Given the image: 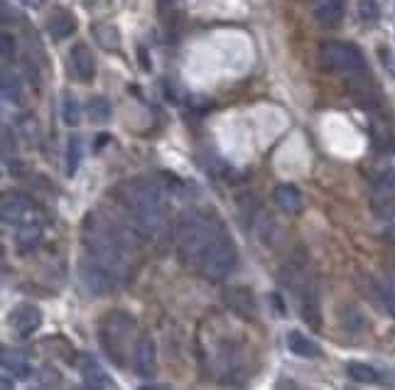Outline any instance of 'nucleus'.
<instances>
[{"mask_svg": "<svg viewBox=\"0 0 395 390\" xmlns=\"http://www.w3.org/2000/svg\"><path fill=\"white\" fill-rule=\"evenodd\" d=\"M81 160H84V142H81V138L74 135L66 142V172L74 174L79 169Z\"/></svg>", "mask_w": 395, "mask_h": 390, "instance_id": "5701e85b", "label": "nucleus"}, {"mask_svg": "<svg viewBox=\"0 0 395 390\" xmlns=\"http://www.w3.org/2000/svg\"><path fill=\"white\" fill-rule=\"evenodd\" d=\"M273 202L280 212L285 214H300L305 202H302V194L295 184H280V187L273 189Z\"/></svg>", "mask_w": 395, "mask_h": 390, "instance_id": "ddd939ff", "label": "nucleus"}, {"mask_svg": "<svg viewBox=\"0 0 395 390\" xmlns=\"http://www.w3.org/2000/svg\"><path fill=\"white\" fill-rule=\"evenodd\" d=\"M81 282H84V287L91 295H106V292L113 290V285H116L118 280L106 265H101L99 260L86 255V258L81 260Z\"/></svg>", "mask_w": 395, "mask_h": 390, "instance_id": "423d86ee", "label": "nucleus"}, {"mask_svg": "<svg viewBox=\"0 0 395 390\" xmlns=\"http://www.w3.org/2000/svg\"><path fill=\"white\" fill-rule=\"evenodd\" d=\"M84 3H94V0H84Z\"/></svg>", "mask_w": 395, "mask_h": 390, "instance_id": "2f4dec72", "label": "nucleus"}, {"mask_svg": "<svg viewBox=\"0 0 395 390\" xmlns=\"http://www.w3.org/2000/svg\"><path fill=\"white\" fill-rule=\"evenodd\" d=\"M109 140H111L109 135H99V138H96V142H99V145H96V150H101V145H106Z\"/></svg>", "mask_w": 395, "mask_h": 390, "instance_id": "7c9ffc66", "label": "nucleus"}, {"mask_svg": "<svg viewBox=\"0 0 395 390\" xmlns=\"http://www.w3.org/2000/svg\"><path fill=\"white\" fill-rule=\"evenodd\" d=\"M126 209L133 219V226L142 236H152L162 224V197L155 184L150 182H133L123 194Z\"/></svg>", "mask_w": 395, "mask_h": 390, "instance_id": "f257e3e1", "label": "nucleus"}, {"mask_svg": "<svg viewBox=\"0 0 395 390\" xmlns=\"http://www.w3.org/2000/svg\"><path fill=\"white\" fill-rule=\"evenodd\" d=\"M61 121L64 126H79L81 121V106L79 101L74 99V94H64L61 96Z\"/></svg>", "mask_w": 395, "mask_h": 390, "instance_id": "aec40b11", "label": "nucleus"}, {"mask_svg": "<svg viewBox=\"0 0 395 390\" xmlns=\"http://www.w3.org/2000/svg\"><path fill=\"white\" fill-rule=\"evenodd\" d=\"M315 18L324 28H334L344 18V0H315Z\"/></svg>", "mask_w": 395, "mask_h": 390, "instance_id": "2eb2a0df", "label": "nucleus"}, {"mask_svg": "<svg viewBox=\"0 0 395 390\" xmlns=\"http://www.w3.org/2000/svg\"><path fill=\"white\" fill-rule=\"evenodd\" d=\"M376 189H378L381 194L395 192V169H388V172H383L381 177L376 179Z\"/></svg>", "mask_w": 395, "mask_h": 390, "instance_id": "a878e982", "label": "nucleus"}, {"mask_svg": "<svg viewBox=\"0 0 395 390\" xmlns=\"http://www.w3.org/2000/svg\"><path fill=\"white\" fill-rule=\"evenodd\" d=\"M69 64L81 81H91L96 76V59L86 44H74L69 52Z\"/></svg>", "mask_w": 395, "mask_h": 390, "instance_id": "9b49d317", "label": "nucleus"}, {"mask_svg": "<svg viewBox=\"0 0 395 390\" xmlns=\"http://www.w3.org/2000/svg\"><path fill=\"white\" fill-rule=\"evenodd\" d=\"M0 52H3V59H10L15 54V42L8 32H3V37H0Z\"/></svg>", "mask_w": 395, "mask_h": 390, "instance_id": "bb28decb", "label": "nucleus"}, {"mask_svg": "<svg viewBox=\"0 0 395 390\" xmlns=\"http://www.w3.org/2000/svg\"><path fill=\"white\" fill-rule=\"evenodd\" d=\"M10 327L15 329V334L20 336H30L42 327V312L40 307L30 305V302H23L18 305L13 312H10Z\"/></svg>", "mask_w": 395, "mask_h": 390, "instance_id": "1a4fd4ad", "label": "nucleus"}, {"mask_svg": "<svg viewBox=\"0 0 395 390\" xmlns=\"http://www.w3.org/2000/svg\"><path fill=\"white\" fill-rule=\"evenodd\" d=\"M42 383H47V386H56V371H54V368H44V371H42Z\"/></svg>", "mask_w": 395, "mask_h": 390, "instance_id": "c85d7f7f", "label": "nucleus"}, {"mask_svg": "<svg viewBox=\"0 0 395 390\" xmlns=\"http://www.w3.org/2000/svg\"><path fill=\"white\" fill-rule=\"evenodd\" d=\"M94 37L96 42L101 44V47L106 49H116L118 42H121V37H118V30L113 28V25H94Z\"/></svg>", "mask_w": 395, "mask_h": 390, "instance_id": "b1692460", "label": "nucleus"}, {"mask_svg": "<svg viewBox=\"0 0 395 390\" xmlns=\"http://www.w3.org/2000/svg\"><path fill=\"white\" fill-rule=\"evenodd\" d=\"M226 305L238 317H243V319H253L255 317V300L248 287H231L226 292Z\"/></svg>", "mask_w": 395, "mask_h": 390, "instance_id": "f8f14e48", "label": "nucleus"}, {"mask_svg": "<svg viewBox=\"0 0 395 390\" xmlns=\"http://www.w3.org/2000/svg\"><path fill=\"white\" fill-rule=\"evenodd\" d=\"M356 13L363 23H378L381 5H378V0H356Z\"/></svg>", "mask_w": 395, "mask_h": 390, "instance_id": "393cba45", "label": "nucleus"}, {"mask_svg": "<svg viewBox=\"0 0 395 390\" xmlns=\"http://www.w3.org/2000/svg\"><path fill=\"white\" fill-rule=\"evenodd\" d=\"M221 236V228L217 224L207 221L204 217H189L179 224L177 231V248L179 258L189 265H197L204 260V255L209 253V248L214 245V240Z\"/></svg>", "mask_w": 395, "mask_h": 390, "instance_id": "f03ea898", "label": "nucleus"}, {"mask_svg": "<svg viewBox=\"0 0 395 390\" xmlns=\"http://www.w3.org/2000/svg\"><path fill=\"white\" fill-rule=\"evenodd\" d=\"M86 116L91 118V123H109L113 116L109 99H104V96H94V99L89 101V106H86Z\"/></svg>", "mask_w": 395, "mask_h": 390, "instance_id": "6ab92c4d", "label": "nucleus"}, {"mask_svg": "<svg viewBox=\"0 0 395 390\" xmlns=\"http://www.w3.org/2000/svg\"><path fill=\"white\" fill-rule=\"evenodd\" d=\"M47 30H49V35H52L56 42H61V39L71 37V35L76 32V20H74V15H71V13H64V10H59V13H54L52 18H49Z\"/></svg>", "mask_w": 395, "mask_h": 390, "instance_id": "dca6fc26", "label": "nucleus"}, {"mask_svg": "<svg viewBox=\"0 0 395 390\" xmlns=\"http://www.w3.org/2000/svg\"><path fill=\"white\" fill-rule=\"evenodd\" d=\"M20 3L28 5V8H35V10H37L40 5H42V0H20Z\"/></svg>", "mask_w": 395, "mask_h": 390, "instance_id": "c756f323", "label": "nucleus"}, {"mask_svg": "<svg viewBox=\"0 0 395 390\" xmlns=\"http://www.w3.org/2000/svg\"><path fill=\"white\" fill-rule=\"evenodd\" d=\"M373 217L381 219V221L395 219V192H386L381 197H376V202H373Z\"/></svg>", "mask_w": 395, "mask_h": 390, "instance_id": "4be33fe9", "label": "nucleus"}, {"mask_svg": "<svg viewBox=\"0 0 395 390\" xmlns=\"http://www.w3.org/2000/svg\"><path fill=\"white\" fill-rule=\"evenodd\" d=\"M32 217V202H30L28 194L23 192H5L0 197V219L5 224H25Z\"/></svg>", "mask_w": 395, "mask_h": 390, "instance_id": "6e6552de", "label": "nucleus"}, {"mask_svg": "<svg viewBox=\"0 0 395 390\" xmlns=\"http://www.w3.org/2000/svg\"><path fill=\"white\" fill-rule=\"evenodd\" d=\"M40 238H42V228H40L37 224H30V221H25L23 228H20L18 236H15L20 250H32L35 245L40 243Z\"/></svg>", "mask_w": 395, "mask_h": 390, "instance_id": "a211bd4d", "label": "nucleus"}, {"mask_svg": "<svg viewBox=\"0 0 395 390\" xmlns=\"http://www.w3.org/2000/svg\"><path fill=\"white\" fill-rule=\"evenodd\" d=\"M0 361H3V373H8V376L13 378H28L30 376V363L28 358L23 356V351H18V348H5L0 351Z\"/></svg>", "mask_w": 395, "mask_h": 390, "instance_id": "4468645a", "label": "nucleus"}, {"mask_svg": "<svg viewBox=\"0 0 395 390\" xmlns=\"http://www.w3.org/2000/svg\"><path fill=\"white\" fill-rule=\"evenodd\" d=\"M287 346H290V351L300 358H320L322 356L320 343H317L315 339L300 334V331H292L290 339H287Z\"/></svg>", "mask_w": 395, "mask_h": 390, "instance_id": "f3484780", "label": "nucleus"}, {"mask_svg": "<svg viewBox=\"0 0 395 390\" xmlns=\"http://www.w3.org/2000/svg\"><path fill=\"white\" fill-rule=\"evenodd\" d=\"M79 371H81V378H84V386L86 388H94V390L113 388L111 376L104 371V366H101V363L96 361L94 356H81Z\"/></svg>", "mask_w": 395, "mask_h": 390, "instance_id": "9d476101", "label": "nucleus"}, {"mask_svg": "<svg viewBox=\"0 0 395 390\" xmlns=\"http://www.w3.org/2000/svg\"><path fill=\"white\" fill-rule=\"evenodd\" d=\"M378 292H381V300H383V305L388 307V312L395 317V292L393 290H388V287H378Z\"/></svg>", "mask_w": 395, "mask_h": 390, "instance_id": "cd10ccee", "label": "nucleus"}, {"mask_svg": "<svg viewBox=\"0 0 395 390\" xmlns=\"http://www.w3.org/2000/svg\"><path fill=\"white\" fill-rule=\"evenodd\" d=\"M135 334V319L128 312L113 310L104 317L99 327V339L104 353L111 358L116 366H123L128 358V348H130V339Z\"/></svg>", "mask_w": 395, "mask_h": 390, "instance_id": "7ed1b4c3", "label": "nucleus"}, {"mask_svg": "<svg viewBox=\"0 0 395 390\" xmlns=\"http://www.w3.org/2000/svg\"><path fill=\"white\" fill-rule=\"evenodd\" d=\"M238 265V250H236L231 236H226L221 231L214 245L209 248V253L204 255V260L199 263V270L207 275L209 280H226Z\"/></svg>", "mask_w": 395, "mask_h": 390, "instance_id": "20e7f679", "label": "nucleus"}, {"mask_svg": "<svg viewBox=\"0 0 395 390\" xmlns=\"http://www.w3.org/2000/svg\"><path fill=\"white\" fill-rule=\"evenodd\" d=\"M130 361H133V371H135L138 378L142 381H152L157 373V348L155 341L150 336H142L133 343V353H130Z\"/></svg>", "mask_w": 395, "mask_h": 390, "instance_id": "0eeeda50", "label": "nucleus"}, {"mask_svg": "<svg viewBox=\"0 0 395 390\" xmlns=\"http://www.w3.org/2000/svg\"><path fill=\"white\" fill-rule=\"evenodd\" d=\"M348 371V378H353L356 383H378L381 381V376H378L376 368H371L368 363H358V361H351L346 366Z\"/></svg>", "mask_w": 395, "mask_h": 390, "instance_id": "412c9836", "label": "nucleus"}, {"mask_svg": "<svg viewBox=\"0 0 395 390\" xmlns=\"http://www.w3.org/2000/svg\"><path fill=\"white\" fill-rule=\"evenodd\" d=\"M322 59H324L327 66L339 71V74H361L366 69L363 54L356 47L344 42H327L322 47Z\"/></svg>", "mask_w": 395, "mask_h": 390, "instance_id": "39448f33", "label": "nucleus"}]
</instances>
